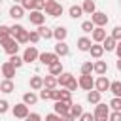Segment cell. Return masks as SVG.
<instances>
[{
  "mask_svg": "<svg viewBox=\"0 0 121 121\" xmlns=\"http://www.w3.org/2000/svg\"><path fill=\"white\" fill-rule=\"evenodd\" d=\"M62 4L60 2H55V0H45V13L49 17H60L62 15Z\"/></svg>",
  "mask_w": 121,
  "mask_h": 121,
  "instance_id": "obj_1",
  "label": "cell"
},
{
  "mask_svg": "<svg viewBox=\"0 0 121 121\" xmlns=\"http://www.w3.org/2000/svg\"><path fill=\"white\" fill-rule=\"evenodd\" d=\"M21 57H23V60H25V62H28V64H30V62H34V60H38V59H40V53H38L36 45H28V47L23 51V55H21Z\"/></svg>",
  "mask_w": 121,
  "mask_h": 121,
  "instance_id": "obj_2",
  "label": "cell"
},
{
  "mask_svg": "<svg viewBox=\"0 0 121 121\" xmlns=\"http://www.w3.org/2000/svg\"><path fill=\"white\" fill-rule=\"evenodd\" d=\"M38 60L49 68L51 64H55V62H57V60H60V59H59V55H57L55 51H53V53H51V51H43V53H40V59H38Z\"/></svg>",
  "mask_w": 121,
  "mask_h": 121,
  "instance_id": "obj_3",
  "label": "cell"
},
{
  "mask_svg": "<svg viewBox=\"0 0 121 121\" xmlns=\"http://www.w3.org/2000/svg\"><path fill=\"white\" fill-rule=\"evenodd\" d=\"M72 104H74V102L57 100V102H55V106H53V110H55V113H57V115L64 117V115H68V113H70V106H72Z\"/></svg>",
  "mask_w": 121,
  "mask_h": 121,
  "instance_id": "obj_4",
  "label": "cell"
},
{
  "mask_svg": "<svg viewBox=\"0 0 121 121\" xmlns=\"http://www.w3.org/2000/svg\"><path fill=\"white\" fill-rule=\"evenodd\" d=\"M11 112H13V117H17V119H26V115L30 113V112H28V106H26L25 102L15 104V106L11 108Z\"/></svg>",
  "mask_w": 121,
  "mask_h": 121,
  "instance_id": "obj_5",
  "label": "cell"
},
{
  "mask_svg": "<svg viewBox=\"0 0 121 121\" xmlns=\"http://www.w3.org/2000/svg\"><path fill=\"white\" fill-rule=\"evenodd\" d=\"M2 47H4V51L11 57V55H17V51H19V43H17V40L15 38H8L4 43H2Z\"/></svg>",
  "mask_w": 121,
  "mask_h": 121,
  "instance_id": "obj_6",
  "label": "cell"
},
{
  "mask_svg": "<svg viewBox=\"0 0 121 121\" xmlns=\"http://www.w3.org/2000/svg\"><path fill=\"white\" fill-rule=\"evenodd\" d=\"M91 21H93L95 26H106L110 19H108V15H106L104 11H95V13L91 15Z\"/></svg>",
  "mask_w": 121,
  "mask_h": 121,
  "instance_id": "obj_7",
  "label": "cell"
},
{
  "mask_svg": "<svg viewBox=\"0 0 121 121\" xmlns=\"http://www.w3.org/2000/svg\"><path fill=\"white\" fill-rule=\"evenodd\" d=\"M15 66L9 62V60H6V62H2V66H0V72H2V76L6 78V79H13V76H15Z\"/></svg>",
  "mask_w": 121,
  "mask_h": 121,
  "instance_id": "obj_8",
  "label": "cell"
},
{
  "mask_svg": "<svg viewBox=\"0 0 121 121\" xmlns=\"http://www.w3.org/2000/svg\"><path fill=\"white\" fill-rule=\"evenodd\" d=\"M110 85H112V81H110L106 76H98V79H95V89H96L98 93L110 91Z\"/></svg>",
  "mask_w": 121,
  "mask_h": 121,
  "instance_id": "obj_9",
  "label": "cell"
},
{
  "mask_svg": "<svg viewBox=\"0 0 121 121\" xmlns=\"http://www.w3.org/2000/svg\"><path fill=\"white\" fill-rule=\"evenodd\" d=\"M28 21H30L32 25H36V26H42V25L45 23V15H43L42 11H38V9H32L30 15H28Z\"/></svg>",
  "mask_w": 121,
  "mask_h": 121,
  "instance_id": "obj_10",
  "label": "cell"
},
{
  "mask_svg": "<svg viewBox=\"0 0 121 121\" xmlns=\"http://www.w3.org/2000/svg\"><path fill=\"white\" fill-rule=\"evenodd\" d=\"M91 40H93V43H102V42L106 40V30H104V26H95V30L91 32Z\"/></svg>",
  "mask_w": 121,
  "mask_h": 121,
  "instance_id": "obj_11",
  "label": "cell"
},
{
  "mask_svg": "<svg viewBox=\"0 0 121 121\" xmlns=\"http://www.w3.org/2000/svg\"><path fill=\"white\" fill-rule=\"evenodd\" d=\"M78 83H79V87L83 89V91H93V87H95V79L91 78V76H79V79H78Z\"/></svg>",
  "mask_w": 121,
  "mask_h": 121,
  "instance_id": "obj_12",
  "label": "cell"
},
{
  "mask_svg": "<svg viewBox=\"0 0 121 121\" xmlns=\"http://www.w3.org/2000/svg\"><path fill=\"white\" fill-rule=\"evenodd\" d=\"M9 17L15 19V21H19L21 17H25V9H23V6H21V4H13V6L9 8Z\"/></svg>",
  "mask_w": 121,
  "mask_h": 121,
  "instance_id": "obj_13",
  "label": "cell"
},
{
  "mask_svg": "<svg viewBox=\"0 0 121 121\" xmlns=\"http://www.w3.org/2000/svg\"><path fill=\"white\" fill-rule=\"evenodd\" d=\"M95 117H108L110 115V106H106L104 102H98L96 106H95V113H93Z\"/></svg>",
  "mask_w": 121,
  "mask_h": 121,
  "instance_id": "obj_14",
  "label": "cell"
},
{
  "mask_svg": "<svg viewBox=\"0 0 121 121\" xmlns=\"http://www.w3.org/2000/svg\"><path fill=\"white\" fill-rule=\"evenodd\" d=\"M66 36H68V28H66V26H57V28H53V38H55L57 42H64Z\"/></svg>",
  "mask_w": 121,
  "mask_h": 121,
  "instance_id": "obj_15",
  "label": "cell"
},
{
  "mask_svg": "<svg viewBox=\"0 0 121 121\" xmlns=\"http://www.w3.org/2000/svg\"><path fill=\"white\" fill-rule=\"evenodd\" d=\"M28 85H30L32 91H42L43 89V78L42 76H32L30 81H28Z\"/></svg>",
  "mask_w": 121,
  "mask_h": 121,
  "instance_id": "obj_16",
  "label": "cell"
},
{
  "mask_svg": "<svg viewBox=\"0 0 121 121\" xmlns=\"http://www.w3.org/2000/svg\"><path fill=\"white\" fill-rule=\"evenodd\" d=\"M91 45H93V40H91V38H87V36L78 38V49H79V51H89Z\"/></svg>",
  "mask_w": 121,
  "mask_h": 121,
  "instance_id": "obj_17",
  "label": "cell"
},
{
  "mask_svg": "<svg viewBox=\"0 0 121 121\" xmlns=\"http://www.w3.org/2000/svg\"><path fill=\"white\" fill-rule=\"evenodd\" d=\"M55 53L59 55V59H60V57H66V55L70 53L68 43H66V42H57V45H55Z\"/></svg>",
  "mask_w": 121,
  "mask_h": 121,
  "instance_id": "obj_18",
  "label": "cell"
},
{
  "mask_svg": "<svg viewBox=\"0 0 121 121\" xmlns=\"http://www.w3.org/2000/svg\"><path fill=\"white\" fill-rule=\"evenodd\" d=\"M89 53H91V57L93 59H100L102 55H104V47H102V43H93L91 45V49H89Z\"/></svg>",
  "mask_w": 121,
  "mask_h": 121,
  "instance_id": "obj_19",
  "label": "cell"
},
{
  "mask_svg": "<svg viewBox=\"0 0 121 121\" xmlns=\"http://www.w3.org/2000/svg\"><path fill=\"white\" fill-rule=\"evenodd\" d=\"M38 98H40V96H38L34 91H28V93L23 95V102H25L26 106H34V104L38 102Z\"/></svg>",
  "mask_w": 121,
  "mask_h": 121,
  "instance_id": "obj_20",
  "label": "cell"
},
{
  "mask_svg": "<svg viewBox=\"0 0 121 121\" xmlns=\"http://www.w3.org/2000/svg\"><path fill=\"white\" fill-rule=\"evenodd\" d=\"M28 34H30V30H26V28L23 26V28L13 36V38H15V40H17V43L21 45V43H26V42H28Z\"/></svg>",
  "mask_w": 121,
  "mask_h": 121,
  "instance_id": "obj_21",
  "label": "cell"
},
{
  "mask_svg": "<svg viewBox=\"0 0 121 121\" xmlns=\"http://www.w3.org/2000/svg\"><path fill=\"white\" fill-rule=\"evenodd\" d=\"M106 72H108V62L98 59V60L95 62V74H98V76H106Z\"/></svg>",
  "mask_w": 121,
  "mask_h": 121,
  "instance_id": "obj_22",
  "label": "cell"
},
{
  "mask_svg": "<svg viewBox=\"0 0 121 121\" xmlns=\"http://www.w3.org/2000/svg\"><path fill=\"white\" fill-rule=\"evenodd\" d=\"M81 8H83V13H87V15H93V13L96 11V4H95V0H83Z\"/></svg>",
  "mask_w": 121,
  "mask_h": 121,
  "instance_id": "obj_23",
  "label": "cell"
},
{
  "mask_svg": "<svg viewBox=\"0 0 121 121\" xmlns=\"http://www.w3.org/2000/svg\"><path fill=\"white\" fill-rule=\"evenodd\" d=\"M57 85H59V81H57L55 76L47 74V76L43 78V87H45V89H57Z\"/></svg>",
  "mask_w": 121,
  "mask_h": 121,
  "instance_id": "obj_24",
  "label": "cell"
},
{
  "mask_svg": "<svg viewBox=\"0 0 121 121\" xmlns=\"http://www.w3.org/2000/svg\"><path fill=\"white\" fill-rule=\"evenodd\" d=\"M8 38H11V26H8V25H0V45H2Z\"/></svg>",
  "mask_w": 121,
  "mask_h": 121,
  "instance_id": "obj_25",
  "label": "cell"
},
{
  "mask_svg": "<svg viewBox=\"0 0 121 121\" xmlns=\"http://www.w3.org/2000/svg\"><path fill=\"white\" fill-rule=\"evenodd\" d=\"M38 34H40V38H43V40H51V38H53V30H51L49 26H45V25L38 26Z\"/></svg>",
  "mask_w": 121,
  "mask_h": 121,
  "instance_id": "obj_26",
  "label": "cell"
},
{
  "mask_svg": "<svg viewBox=\"0 0 121 121\" xmlns=\"http://www.w3.org/2000/svg\"><path fill=\"white\" fill-rule=\"evenodd\" d=\"M102 47H104V51H115V47H117V42H115L112 36H106V40L102 42Z\"/></svg>",
  "mask_w": 121,
  "mask_h": 121,
  "instance_id": "obj_27",
  "label": "cell"
},
{
  "mask_svg": "<svg viewBox=\"0 0 121 121\" xmlns=\"http://www.w3.org/2000/svg\"><path fill=\"white\" fill-rule=\"evenodd\" d=\"M72 78H74V74H70V72H62V74L57 78V81H59L60 87H66V85L72 81Z\"/></svg>",
  "mask_w": 121,
  "mask_h": 121,
  "instance_id": "obj_28",
  "label": "cell"
},
{
  "mask_svg": "<svg viewBox=\"0 0 121 121\" xmlns=\"http://www.w3.org/2000/svg\"><path fill=\"white\" fill-rule=\"evenodd\" d=\"M100 96H102V93H98L96 89H95V91H89V93H87V102L96 106V104L100 102Z\"/></svg>",
  "mask_w": 121,
  "mask_h": 121,
  "instance_id": "obj_29",
  "label": "cell"
},
{
  "mask_svg": "<svg viewBox=\"0 0 121 121\" xmlns=\"http://www.w3.org/2000/svg\"><path fill=\"white\" fill-rule=\"evenodd\" d=\"M62 72H64V70H62V62H60V60H57L55 64H51V66H49V74H51V76H55V78H59Z\"/></svg>",
  "mask_w": 121,
  "mask_h": 121,
  "instance_id": "obj_30",
  "label": "cell"
},
{
  "mask_svg": "<svg viewBox=\"0 0 121 121\" xmlns=\"http://www.w3.org/2000/svg\"><path fill=\"white\" fill-rule=\"evenodd\" d=\"M0 89H2V93H13L15 91V83L11 79H4V81H0Z\"/></svg>",
  "mask_w": 121,
  "mask_h": 121,
  "instance_id": "obj_31",
  "label": "cell"
},
{
  "mask_svg": "<svg viewBox=\"0 0 121 121\" xmlns=\"http://www.w3.org/2000/svg\"><path fill=\"white\" fill-rule=\"evenodd\" d=\"M68 15H70L72 19H79V17L83 15V8H81V6H70Z\"/></svg>",
  "mask_w": 121,
  "mask_h": 121,
  "instance_id": "obj_32",
  "label": "cell"
},
{
  "mask_svg": "<svg viewBox=\"0 0 121 121\" xmlns=\"http://www.w3.org/2000/svg\"><path fill=\"white\" fill-rule=\"evenodd\" d=\"M91 72H95V62L85 60V62L81 64V74H83V76H91Z\"/></svg>",
  "mask_w": 121,
  "mask_h": 121,
  "instance_id": "obj_33",
  "label": "cell"
},
{
  "mask_svg": "<svg viewBox=\"0 0 121 121\" xmlns=\"http://www.w3.org/2000/svg\"><path fill=\"white\" fill-rule=\"evenodd\" d=\"M83 113V108H81V104H72L70 106V115H74L76 119H79V115Z\"/></svg>",
  "mask_w": 121,
  "mask_h": 121,
  "instance_id": "obj_34",
  "label": "cell"
},
{
  "mask_svg": "<svg viewBox=\"0 0 121 121\" xmlns=\"http://www.w3.org/2000/svg\"><path fill=\"white\" fill-rule=\"evenodd\" d=\"M113 112H121V98L119 96H113L112 100H110V104H108Z\"/></svg>",
  "mask_w": 121,
  "mask_h": 121,
  "instance_id": "obj_35",
  "label": "cell"
},
{
  "mask_svg": "<svg viewBox=\"0 0 121 121\" xmlns=\"http://www.w3.org/2000/svg\"><path fill=\"white\" fill-rule=\"evenodd\" d=\"M110 91L113 93V96H119V98H121V81H112Z\"/></svg>",
  "mask_w": 121,
  "mask_h": 121,
  "instance_id": "obj_36",
  "label": "cell"
},
{
  "mask_svg": "<svg viewBox=\"0 0 121 121\" xmlns=\"http://www.w3.org/2000/svg\"><path fill=\"white\" fill-rule=\"evenodd\" d=\"M9 62L15 66V68H21L23 64H25V60H23V57H19V55H11L9 57Z\"/></svg>",
  "mask_w": 121,
  "mask_h": 121,
  "instance_id": "obj_37",
  "label": "cell"
},
{
  "mask_svg": "<svg viewBox=\"0 0 121 121\" xmlns=\"http://www.w3.org/2000/svg\"><path fill=\"white\" fill-rule=\"evenodd\" d=\"M81 30H83V32H87V34H89V32H93V30H95L93 21H83V23H81Z\"/></svg>",
  "mask_w": 121,
  "mask_h": 121,
  "instance_id": "obj_38",
  "label": "cell"
},
{
  "mask_svg": "<svg viewBox=\"0 0 121 121\" xmlns=\"http://www.w3.org/2000/svg\"><path fill=\"white\" fill-rule=\"evenodd\" d=\"M60 100H64V102H72V91H68V89H60Z\"/></svg>",
  "mask_w": 121,
  "mask_h": 121,
  "instance_id": "obj_39",
  "label": "cell"
},
{
  "mask_svg": "<svg viewBox=\"0 0 121 121\" xmlns=\"http://www.w3.org/2000/svg\"><path fill=\"white\" fill-rule=\"evenodd\" d=\"M28 42H30V43H38V42H40V34H38V30H30V34H28Z\"/></svg>",
  "mask_w": 121,
  "mask_h": 121,
  "instance_id": "obj_40",
  "label": "cell"
},
{
  "mask_svg": "<svg viewBox=\"0 0 121 121\" xmlns=\"http://www.w3.org/2000/svg\"><path fill=\"white\" fill-rule=\"evenodd\" d=\"M21 6H23L25 11H32V9H34V0H23Z\"/></svg>",
  "mask_w": 121,
  "mask_h": 121,
  "instance_id": "obj_41",
  "label": "cell"
},
{
  "mask_svg": "<svg viewBox=\"0 0 121 121\" xmlns=\"http://www.w3.org/2000/svg\"><path fill=\"white\" fill-rule=\"evenodd\" d=\"M115 42H121V26H113V30H112V34H110Z\"/></svg>",
  "mask_w": 121,
  "mask_h": 121,
  "instance_id": "obj_42",
  "label": "cell"
},
{
  "mask_svg": "<svg viewBox=\"0 0 121 121\" xmlns=\"http://www.w3.org/2000/svg\"><path fill=\"white\" fill-rule=\"evenodd\" d=\"M78 121H95V115L91 113V112H83L81 115H79V119Z\"/></svg>",
  "mask_w": 121,
  "mask_h": 121,
  "instance_id": "obj_43",
  "label": "cell"
},
{
  "mask_svg": "<svg viewBox=\"0 0 121 121\" xmlns=\"http://www.w3.org/2000/svg\"><path fill=\"white\" fill-rule=\"evenodd\" d=\"M78 87H79V83H78V79H76V78H72V81H70V83H68V85H66L64 89H68V91H72V93H74V91H76Z\"/></svg>",
  "mask_w": 121,
  "mask_h": 121,
  "instance_id": "obj_44",
  "label": "cell"
},
{
  "mask_svg": "<svg viewBox=\"0 0 121 121\" xmlns=\"http://www.w3.org/2000/svg\"><path fill=\"white\" fill-rule=\"evenodd\" d=\"M38 96H40L42 100H47V98H51V89H45V87H43V89L40 91V95H38Z\"/></svg>",
  "mask_w": 121,
  "mask_h": 121,
  "instance_id": "obj_45",
  "label": "cell"
},
{
  "mask_svg": "<svg viewBox=\"0 0 121 121\" xmlns=\"http://www.w3.org/2000/svg\"><path fill=\"white\" fill-rule=\"evenodd\" d=\"M8 110H9V102L8 100H0V115H4Z\"/></svg>",
  "mask_w": 121,
  "mask_h": 121,
  "instance_id": "obj_46",
  "label": "cell"
},
{
  "mask_svg": "<svg viewBox=\"0 0 121 121\" xmlns=\"http://www.w3.org/2000/svg\"><path fill=\"white\" fill-rule=\"evenodd\" d=\"M108 121H121V112H110Z\"/></svg>",
  "mask_w": 121,
  "mask_h": 121,
  "instance_id": "obj_47",
  "label": "cell"
},
{
  "mask_svg": "<svg viewBox=\"0 0 121 121\" xmlns=\"http://www.w3.org/2000/svg\"><path fill=\"white\" fill-rule=\"evenodd\" d=\"M25 121H42V115L40 113H36V112H32V113H28L26 115V119Z\"/></svg>",
  "mask_w": 121,
  "mask_h": 121,
  "instance_id": "obj_48",
  "label": "cell"
},
{
  "mask_svg": "<svg viewBox=\"0 0 121 121\" xmlns=\"http://www.w3.org/2000/svg\"><path fill=\"white\" fill-rule=\"evenodd\" d=\"M34 9H38V11L45 9V0H34Z\"/></svg>",
  "mask_w": 121,
  "mask_h": 121,
  "instance_id": "obj_49",
  "label": "cell"
},
{
  "mask_svg": "<svg viewBox=\"0 0 121 121\" xmlns=\"http://www.w3.org/2000/svg\"><path fill=\"white\" fill-rule=\"evenodd\" d=\"M45 121H62V117L53 112V113H47V115H45Z\"/></svg>",
  "mask_w": 121,
  "mask_h": 121,
  "instance_id": "obj_50",
  "label": "cell"
},
{
  "mask_svg": "<svg viewBox=\"0 0 121 121\" xmlns=\"http://www.w3.org/2000/svg\"><path fill=\"white\" fill-rule=\"evenodd\" d=\"M51 100H60V91L59 89H51Z\"/></svg>",
  "mask_w": 121,
  "mask_h": 121,
  "instance_id": "obj_51",
  "label": "cell"
},
{
  "mask_svg": "<svg viewBox=\"0 0 121 121\" xmlns=\"http://www.w3.org/2000/svg\"><path fill=\"white\" fill-rule=\"evenodd\" d=\"M62 121H76V117L68 113V115H64V117H62Z\"/></svg>",
  "mask_w": 121,
  "mask_h": 121,
  "instance_id": "obj_52",
  "label": "cell"
},
{
  "mask_svg": "<svg viewBox=\"0 0 121 121\" xmlns=\"http://www.w3.org/2000/svg\"><path fill=\"white\" fill-rule=\"evenodd\" d=\"M115 53H117V57L121 59V42H117V47H115Z\"/></svg>",
  "mask_w": 121,
  "mask_h": 121,
  "instance_id": "obj_53",
  "label": "cell"
},
{
  "mask_svg": "<svg viewBox=\"0 0 121 121\" xmlns=\"http://www.w3.org/2000/svg\"><path fill=\"white\" fill-rule=\"evenodd\" d=\"M95 121H108V117H95Z\"/></svg>",
  "mask_w": 121,
  "mask_h": 121,
  "instance_id": "obj_54",
  "label": "cell"
},
{
  "mask_svg": "<svg viewBox=\"0 0 121 121\" xmlns=\"http://www.w3.org/2000/svg\"><path fill=\"white\" fill-rule=\"evenodd\" d=\"M115 66H117V70H119V72H121V59H119V60H117V64H115Z\"/></svg>",
  "mask_w": 121,
  "mask_h": 121,
  "instance_id": "obj_55",
  "label": "cell"
},
{
  "mask_svg": "<svg viewBox=\"0 0 121 121\" xmlns=\"http://www.w3.org/2000/svg\"><path fill=\"white\" fill-rule=\"evenodd\" d=\"M13 2H15V4H21V2H23V0H13Z\"/></svg>",
  "mask_w": 121,
  "mask_h": 121,
  "instance_id": "obj_56",
  "label": "cell"
},
{
  "mask_svg": "<svg viewBox=\"0 0 121 121\" xmlns=\"http://www.w3.org/2000/svg\"><path fill=\"white\" fill-rule=\"evenodd\" d=\"M55 2H60V0H55Z\"/></svg>",
  "mask_w": 121,
  "mask_h": 121,
  "instance_id": "obj_57",
  "label": "cell"
},
{
  "mask_svg": "<svg viewBox=\"0 0 121 121\" xmlns=\"http://www.w3.org/2000/svg\"><path fill=\"white\" fill-rule=\"evenodd\" d=\"M0 4H2V0H0Z\"/></svg>",
  "mask_w": 121,
  "mask_h": 121,
  "instance_id": "obj_58",
  "label": "cell"
},
{
  "mask_svg": "<svg viewBox=\"0 0 121 121\" xmlns=\"http://www.w3.org/2000/svg\"><path fill=\"white\" fill-rule=\"evenodd\" d=\"M0 93H2V89H0Z\"/></svg>",
  "mask_w": 121,
  "mask_h": 121,
  "instance_id": "obj_59",
  "label": "cell"
},
{
  "mask_svg": "<svg viewBox=\"0 0 121 121\" xmlns=\"http://www.w3.org/2000/svg\"><path fill=\"white\" fill-rule=\"evenodd\" d=\"M119 2H121V0H119Z\"/></svg>",
  "mask_w": 121,
  "mask_h": 121,
  "instance_id": "obj_60",
  "label": "cell"
}]
</instances>
